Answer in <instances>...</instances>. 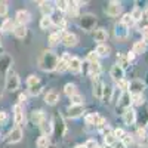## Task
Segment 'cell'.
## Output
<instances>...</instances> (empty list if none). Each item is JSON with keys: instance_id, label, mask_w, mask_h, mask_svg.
<instances>
[{"instance_id": "6da1fadb", "label": "cell", "mask_w": 148, "mask_h": 148, "mask_svg": "<svg viewBox=\"0 0 148 148\" xmlns=\"http://www.w3.org/2000/svg\"><path fill=\"white\" fill-rule=\"evenodd\" d=\"M58 61H59V58H58V55L55 53V52H52V51H43L42 52V55L39 56V68L42 70V71H55L56 70V65H58Z\"/></svg>"}, {"instance_id": "7a4b0ae2", "label": "cell", "mask_w": 148, "mask_h": 148, "mask_svg": "<svg viewBox=\"0 0 148 148\" xmlns=\"http://www.w3.org/2000/svg\"><path fill=\"white\" fill-rule=\"evenodd\" d=\"M19 88V77L18 74L14 71V68L9 70L6 74V79H5V89L8 92H15Z\"/></svg>"}, {"instance_id": "3957f363", "label": "cell", "mask_w": 148, "mask_h": 148, "mask_svg": "<svg viewBox=\"0 0 148 148\" xmlns=\"http://www.w3.org/2000/svg\"><path fill=\"white\" fill-rule=\"evenodd\" d=\"M61 42H62V45L67 46V47H73V46L77 45L79 37L74 33H68V31L61 30Z\"/></svg>"}, {"instance_id": "277c9868", "label": "cell", "mask_w": 148, "mask_h": 148, "mask_svg": "<svg viewBox=\"0 0 148 148\" xmlns=\"http://www.w3.org/2000/svg\"><path fill=\"white\" fill-rule=\"evenodd\" d=\"M14 123H15V126L21 127L24 123H25V114H24V108L21 104H15L14 105Z\"/></svg>"}, {"instance_id": "5b68a950", "label": "cell", "mask_w": 148, "mask_h": 148, "mask_svg": "<svg viewBox=\"0 0 148 148\" xmlns=\"http://www.w3.org/2000/svg\"><path fill=\"white\" fill-rule=\"evenodd\" d=\"M144 89H145V83H144L142 80L135 79V80L129 82V90H127V92H129L130 95H142Z\"/></svg>"}, {"instance_id": "8992f818", "label": "cell", "mask_w": 148, "mask_h": 148, "mask_svg": "<svg viewBox=\"0 0 148 148\" xmlns=\"http://www.w3.org/2000/svg\"><path fill=\"white\" fill-rule=\"evenodd\" d=\"M12 64H14V59L10 58V55H8V53L0 55V73H3L6 76L8 71L12 70Z\"/></svg>"}, {"instance_id": "52a82bcc", "label": "cell", "mask_w": 148, "mask_h": 148, "mask_svg": "<svg viewBox=\"0 0 148 148\" xmlns=\"http://www.w3.org/2000/svg\"><path fill=\"white\" fill-rule=\"evenodd\" d=\"M22 136H24V133H22V129L21 127H18V126H15V127H12V130L9 132V135H8V142L9 144H18V142H21L22 141Z\"/></svg>"}, {"instance_id": "ba28073f", "label": "cell", "mask_w": 148, "mask_h": 148, "mask_svg": "<svg viewBox=\"0 0 148 148\" xmlns=\"http://www.w3.org/2000/svg\"><path fill=\"white\" fill-rule=\"evenodd\" d=\"M121 9H123V6H121L120 2H110L107 5V8H105V14L108 16H113L114 18V16H119L121 14Z\"/></svg>"}, {"instance_id": "9c48e42d", "label": "cell", "mask_w": 148, "mask_h": 148, "mask_svg": "<svg viewBox=\"0 0 148 148\" xmlns=\"http://www.w3.org/2000/svg\"><path fill=\"white\" fill-rule=\"evenodd\" d=\"M80 24H82L83 30H86V31H90V30H93V28H95V24H96V16H93V15H90V14H88V15H83V16H82V19H80Z\"/></svg>"}, {"instance_id": "30bf717a", "label": "cell", "mask_w": 148, "mask_h": 148, "mask_svg": "<svg viewBox=\"0 0 148 148\" xmlns=\"http://www.w3.org/2000/svg\"><path fill=\"white\" fill-rule=\"evenodd\" d=\"M123 121H125V125L127 126H132L135 125V121H136V111H135V108H126L125 111H123Z\"/></svg>"}, {"instance_id": "8fae6325", "label": "cell", "mask_w": 148, "mask_h": 148, "mask_svg": "<svg viewBox=\"0 0 148 148\" xmlns=\"http://www.w3.org/2000/svg\"><path fill=\"white\" fill-rule=\"evenodd\" d=\"M15 19L18 22V25H27V24L31 21V14H30L27 9H21V10L16 12Z\"/></svg>"}, {"instance_id": "7c38bea8", "label": "cell", "mask_w": 148, "mask_h": 148, "mask_svg": "<svg viewBox=\"0 0 148 148\" xmlns=\"http://www.w3.org/2000/svg\"><path fill=\"white\" fill-rule=\"evenodd\" d=\"M132 104V95L129 92H123L120 95V101L117 102V110H123L125 111L126 108H129Z\"/></svg>"}, {"instance_id": "4fadbf2b", "label": "cell", "mask_w": 148, "mask_h": 148, "mask_svg": "<svg viewBox=\"0 0 148 148\" xmlns=\"http://www.w3.org/2000/svg\"><path fill=\"white\" fill-rule=\"evenodd\" d=\"M83 65H82V59L79 56H71L70 59V62H68V70L74 74H79L82 71Z\"/></svg>"}, {"instance_id": "5bb4252c", "label": "cell", "mask_w": 148, "mask_h": 148, "mask_svg": "<svg viewBox=\"0 0 148 148\" xmlns=\"http://www.w3.org/2000/svg\"><path fill=\"white\" fill-rule=\"evenodd\" d=\"M110 76H111V79H113L114 82H120V80H123L125 79V70H123L120 65H113L111 67V70H110Z\"/></svg>"}, {"instance_id": "9a60e30c", "label": "cell", "mask_w": 148, "mask_h": 148, "mask_svg": "<svg viewBox=\"0 0 148 148\" xmlns=\"http://www.w3.org/2000/svg\"><path fill=\"white\" fill-rule=\"evenodd\" d=\"M114 34L119 40H126L127 37H129V30L126 25H123V24H117V25L114 27Z\"/></svg>"}, {"instance_id": "2e32d148", "label": "cell", "mask_w": 148, "mask_h": 148, "mask_svg": "<svg viewBox=\"0 0 148 148\" xmlns=\"http://www.w3.org/2000/svg\"><path fill=\"white\" fill-rule=\"evenodd\" d=\"M45 120H46V114H45L43 110H34L31 113V121L34 123V125L42 126Z\"/></svg>"}, {"instance_id": "e0dca14e", "label": "cell", "mask_w": 148, "mask_h": 148, "mask_svg": "<svg viewBox=\"0 0 148 148\" xmlns=\"http://www.w3.org/2000/svg\"><path fill=\"white\" fill-rule=\"evenodd\" d=\"M70 59H71V56H70L67 52H64L62 58H59V61H58L56 71H58V73H65V71L68 70V62H70Z\"/></svg>"}, {"instance_id": "ac0fdd59", "label": "cell", "mask_w": 148, "mask_h": 148, "mask_svg": "<svg viewBox=\"0 0 148 148\" xmlns=\"http://www.w3.org/2000/svg\"><path fill=\"white\" fill-rule=\"evenodd\" d=\"M104 83L99 80V79H96V80H93V90H92V93H93V96L96 98V99H102V93H104Z\"/></svg>"}, {"instance_id": "d6986e66", "label": "cell", "mask_w": 148, "mask_h": 148, "mask_svg": "<svg viewBox=\"0 0 148 148\" xmlns=\"http://www.w3.org/2000/svg\"><path fill=\"white\" fill-rule=\"evenodd\" d=\"M93 39H95V42H96L98 45H104V42H107V39H108L107 30H104V28L95 30V31H93Z\"/></svg>"}, {"instance_id": "ffe728a7", "label": "cell", "mask_w": 148, "mask_h": 148, "mask_svg": "<svg viewBox=\"0 0 148 148\" xmlns=\"http://www.w3.org/2000/svg\"><path fill=\"white\" fill-rule=\"evenodd\" d=\"M101 74V64L98 62H89V76L92 77V80H96Z\"/></svg>"}, {"instance_id": "44dd1931", "label": "cell", "mask_w": 148, "mask_h": 148, "mask_svg": "<svg viewBox=\"0 0 148 148\" xmlns=\"http://www.w3.org/2000/svg\"><path fill=\"white\" fill-rule=\"evenodd\" d=\"M67 113L71 119H77L80 117L83 113H84V110H83V105H70L68 110H67Z\"/></svg>"}, {"instance_id": "7402d4cb", "label": "cell", "mask_w": 148, "mask_h": 148, "mask_svg": "<svg viewBox=\"0 0 148 148\" xmlns=\"http://www.w3.org/2000/svg\"><path fill=\"white\" fill-rule=\"evenodd\" d=\"M59 101V93L55 92V90H49L46 95H45V102L47 105H56Z\"/></svg>"}, {"instance_id": "603a6c76", "label": "cell", "mask_w": 148, "mask_h": 148, "mask_svg": "<svg viewBox=\"0 0 148 148\" xmlns=\"http://www.w3.org/2000/svg\"><path fill=\"white\" fill-rule=\"evenodd\" d=\"M145 51H147V43H145V42L139 40V42H135V43H133L132 52H133L135 55H142V53H145Z\"/></svg>"}, {"instance_id": "cb8c5ba5", "label": "cell", "mask_w": 148, "mask_h": 148, "mask_svg": "<svg viewBox=\"0 0 148 148\" xmlns=\"http://www.w3.org/2000/svg\"><path fill=\"white\" fill-rule=\"evenodd\" d=\"M40 6V10H42V14L43 16H51L52 15V12H53V6L51 2H40L39 3Z\"/></svg>"}, {"instance_id": "d4e9b609", "label": "cell", "mask_w": 148, "mask_h": 148, "mask_svg": "<svg viewBox=\"0 0 148 148\" xmlns=\"http://www.w3.org/2000/svg\"><path fill=\"white\" fill-rule=\"evenodd\" d=\"M15 28V22L12 21V19H5L3 24L0 25V33H9V31H14Z\"/></svg>"}, {"instance_id": "484cf974", "label": "cell", "mask_w": 148, "mask_h": 148, "mask_svg": "<svg viewBox=\"0 0 148 148\" xmlns=\"http://www.w3.org/2000/svg\"><path fill=\"white\" fill-rule=\"evenodd\" d=\"M14 34H15V37H18V39H25L27 34H28V30H27L25 25H15Z\"/></svg>"}, {"instance_id": "4316f807", "label": "cell", "mask_w": 148, "mask_h": 148, "mask_svg": "<svg viewBox=\"0 0 148 148\" xmlns=\"http://www.w3.org/2000/svg\"><path fill=\"white\" fill-rule=\"evenodd\" d=\"M95 52H96V55H98V58L99 56H108L110 55V47L104 43V45H98L96 47H95Z\"/></svg>"}, {"instance_id": "83f0119b", "label": "cell", "mask_w": 148, "mask_h": 148, "mask_svg": "<svg viewBox=\"0 0 148 148\" xmlns=\"http://www.w3.org/2000/svg\"><path fill=\"white\" fill-rule=\"evenodd\" d=\"M36 145H37V148H49V145H51L49 136L47 135H42V136H39V139L36 141Z\"/></svg>"}, {"instance_id": "f1b7e54d", "label": "cell", "mask_w": 148, "mask_h": 148, "mask_svg": "<svg viewBox=\"0 0 148 148\" xmlns=\"http://www.w3.org/2000/svg\"><path fill=\"white\" fill-rule=\"evenodd\" d=\"M130 16H132L133 22H138V21H141V19H142L144 12H142V9H139V8H133V10L130 12Z\"/></svg>"}, {"instance_id": "f546056e", "label": "cell", "mask_w": 148, "mask_h": 148, "mask_svg": "<svg viewBox=\"0 0 148 148\" xmlns=\"http://www.w3.org/2000/svg\"><path fill=\"white\" fill-rule=\"evenodd\" d=\"M53 25V22H52V18L51 16H43L40 19V28L42 30H49Z\"/></svg>"}, {"instance_id": "4dcf8cb0", "label": "cell", "mask_w": 148, "mask_h": 148, "mask_svg": "<svg viewBox=\"0 0 148 148\" xmlns=\"http://www.w3.org/2000/svg\"><path fill=\"white\" fill-rule=\"evenodd\" d=\"M114 93V89L110 88V86H104V93H102V99L105 102H111V96Z\"/></svg>"}, {"instance_id": "1f68e13d", "label": "cell", "mask_w": 148, "mask_h": 148, "mask_svg": "<svg viewBox=\"0 0 148 148\" xmlns=\"http://www.w3.org/2000/svg\"><path fill=\"white\" fill-rule=\"evenodd\" d=\"M76 89H77V88H76V84H74V83H67V84L64 86V93H65L67 96H73V95L77 93Z\"/></svg>"}, {"instance_id": "d6a6232c", "label": "cell", "mask_w": 148, "mask_h": 148, "mask_svg": "<svg viewBox=\"0 0 148 148\" xmlns=\"http://www.w3.org/2000/svg\"><path fill=\"white\" fill-rule=\"evenodd\" d=\"M61 40V30L58 33H52L51 36H49V45L51 46H56Z\"/></svg>"}, {"instance_id": "836d02e7", "label": "cell", "mask_w": 148, "mask_h": 148, "mask_svg": "<svg viewBox=\"0 0 148 148\" xmlns=\"http://www.w3.org/2000/svg\"><path fill=\"white\" fill-rule=\"evenodd\" d=\"M121 24H123V25H126L127 28L130 27V25H133V19H132V16H130V14H123L121 15V21H120Z\"/></svg>"}, {"instance_id": "e575fe53", "label": "cell", "mask_w": 148, "mask_h": 148, "mask_svg": "<svg viewBox=\"0 0 148 148\" xmlns=\"http://www.w3.org/2000/svg\"><path fill=\"white\" fill-rule=\"evenodd\" d=\"M70 99H71V105H83V102H84V98L79 93L70 96Z\"/></svg>"}, {"instance_id": "d590c367", "label": "cell", "mask_w": 148, "mask_h": 148, "mask_svg": "<svg viewBox=\"0 0 148 148\" xmlns=\"http://www.w3.org/2000/svg\"><path fill=\"white\" fill-rule=\"evenodd\" d=\"M77 9H79L77 2H68V8H67L68 14H71L73 16H76V15H77Z\"/></svg>"}, {"instance_id": "8d00e7d4", "label": "cell", "mask_w": 148, "mask_h": 148, "mask_svg": "<svg viewBox=\"0 0 148 148\" xmlns=\"http://www.w3.org/2000/svg\"><path fill=\"white\" fill-rule=\"evenodd\" d=\"M42 83H39V84H36V86H31V88H28V93L31 95V96H37L40 92H42Z\"/></svg>"}, {"instance_id": "74e56055", "label": "cell", "mask_w": 148, "mask_h": 148, "mask_svg": "<svg viewBox=\"0 0 148 148\" xmlns=\"http://www.w3.org/2000/svg\"><path fill=\"white\" fill-rule=\"evenodd\" d=\"M40 83V79L36 76V74H31V76H28L27 79V86L28 88H31V86H36V84H39Z\"/></svg>"}, {"instance_id": "f35d334b", "label": "cell", "mask_w": 148, "mask_h": 148, "mask_svg": "<svg viewBox=\"0 0 148 148\" xmlns=\"http://www.w3.org/2000/svg\"><path fill=\"white\" fill-rule=\"evenodd\" d=\"M144 102H145V99H144L142 95H132V104H133V105L139 107V105H142Z\"/></svg>"}, {"instance_id": "ab89813d", "label": "cell", "mask_w": 148, "mask_h": 148, "mask_svg": "<svg viewBox=\"0 0 148 148\" xmlns=\"http://www.w3.org/2000/svg\"><path fill=\"white\" fill-rule=\"evenodd\" d=\"M127 64H129V61H127V58H126V56H123V55H117V65H120L123 70H125V68L127 67Z\"/></svg>"}, {"instance_id": "60d3db41", "label": "cell", "mask_w": 148, "mask_h": 148, "mask_svg": "<svg viewBox=\"0 0 148 148\" xmlns=\"http://www.w3.org/2000/svg\"><path fill=\"white\" fill-rule=\"evenodd\" d=\"M117 86H119V89H120V92L123 93V92H127L129 90V82L127 80H120V82H117Z\"/></svg>"}, {"instance_id": "b9f144b4", "label": "cell", "mask_w": 148, "mask_h": 148, "mask_svg": "<svg viewBox=\"0 0 148 148\" xmlns=\"http://www.w3.org/2000/svg\"><path fill=\"white\" fill-rule=\"evenodd\" d=\"M104 142H105L107 145H110V147H113V145L117 142V139L114 138L113 133H108V135H105V136H104Z\"/></svg>"}, {"instance_id": "7bdbcfd3", "label": "cell", "mask_w": 148, "mask_h": 148, "mask_svg": "<svg viewBox=\"0 0 148 148\" xmlns=\"http://www.w3.org/2000/svg\"><path fill=\"white\" fill-rule=\"evenodd\" d=\"M113 135H114V138H116L117 141H121V139H123V136L126 135V132L123 130L121 127H117V129H114V130H113Z\"/></svg>"}, {"instance_id": "ee69618b", "label": "cell", "mask_w": 148, "mask_h": 148, "mask_svg": "<svg viewBox=\"0 0 148 148\" xmlns=\"http://www.w3.org/2000/svg\"><path fill=\"white\" fill-rule=\"evenodd\" d=\"M121 142H123V145H125V147H129V145H132V144H133V136H132L130 133H126L125 136H123Z\"/></svg>"}, {"instance_id": "f6af8a7d", "label": "cell", "mask_w": 148, "mask_h": 148, "mask_svg": "<svg viewBox=\"0 0 148 148\" xmlns=\"http://www.w3.org/2000/svg\"><path fill=\"white\" fill-rule=\"evenodd\" d=\"M9 12V5L6 2H0V16H6Z\"/></svg>"}, {"instance_id": "bcb514c9", "label": "cell", "mask_w": 148, "mask_h": 148, "mask_svg": "<svg viewBox=\"0 0 148 148\" xmlns=\"http://www.w3.org/2000/svg\"><path fill=\"white\" fill-rule=\"evenodd\" d=\"M8 119H9V116L6 111H0V126H5L8 123Z\"/></svg>"}, {"instance_id": "7dc6e473", "label": "cell", "mask_w": 148, "mask_h": 148, "mask_svg": "<svg viewBox=\"0 0 148 148\" xmlns=\"http://www.w3.org/2000/svg\"><path fill=\"white\" fill-rule=\"evenodd\" d=\"M86 59H88L89 62H96V61H98V55H96V52H95V51H90V52L88 53V56H86Z\"/></svg>"}, {"instance_id": "c3c4849f", "label": "cell", "mask_w": 148, "mask_h": 148, "mask_svg": "<svg viewBox=\"0 0 148 148\" xmlns=\"http://www.w3.org/2000/svg\"><path fill=\"white\" fill-rule=\"evenodd\" d=\"M55 5H56L58 10H61V12H65L67 8H68V2H56Z\"/></svg>"}, {"instance_id": "681fc988", "label": "cell", "mask_w": 148, "mask_h": 148, "mask_svg": "<svg viewBox=\"0 0 148 148\" xmlns=\"http://www.w3.org/2000/svg\"><path fill=\"white\" fill-rule=\"evenodd\" d=\"M84 147L86 148H96L98 144H96L95 139H88V141H86V144H84Z\"/></svg>"}, {"instance_id": "f907efd6", "label": "cell", "mask_w": 148, "mask_h": 148, "mask_svg": "<svg viewBox=\"0 0 148 148\" xmlns=\"http://www.w3.org/2000/svg\"><path fill=\"white\" fill-rule=\"evenodd\" d=\"M136 135H138V138H141V139H145V138H147V132H145L144 127H139V129L136 130Z\"/></svg>"}, {"instance_id": "816d5d0a", "label": "cell", "mask_w": 148, "mask_h": 148, "mask_svg": "<svg viewBox=\"0 0 148 148\" xmlns=\"http://www.w3.org/2000/svg\"><path fill=\"white\" fill-rule=\"evenodd\" d=\"M142 42L148 43V25L142 28Z\"/></svg>"}, {"instance_id": "f5cc1de1", "label": "cell", "mask_w": 148, "mask_h": 148, "mask_svg": "<svg viewBox=\"0 0 148 148\" xmlns=\"http://www.w3.org/2000/svg\"><path fill=\"white\" fill-rule=\"evenodd\" d=\"M18 101H19V104L25 102V101H27V95H24V93H19V96H18Z\"/></svg>"}, {"instance_id": "db71d44e", "label": "cell", "mask_w": 148, "mask_h": 148, "mask_svg": "<svg viewBox=\"0 0 148 148\" xmlns=\"http://www.w3.org/2000/svg\"><path fill=\"white\" fill-rule=\"evenodd\" d=\"M135 56H136V55H135L133 52H129L126 58H127V61H129V62H130V61H133V59H135Z\"/></svg>"}, {"instance_id": "11a10c76", "label": "cell", "mask_w": 148, "mask_h": 148, "mask_svg": "<svg viewBox=\"0 0 148 148\" xmlns=\"http://www.w3.org/2000/svg\"><path fill=\"white\" fill-rule=\"evenodd\" d=\"M113 147H114V148H126L125 145H123V142H121V141H119V142H116V144H114Z\"/></svg>"}, {"instance_id": "9f6ffc18", "label": "cell", "mask_w": 148, "mask_h": 148, "mask_svg": "<svg viewBox=\"0 0 148 148\" xmlns=\"http://www.w3.org/2000/svg\"><path fill=\"white\" fill-rule=\"evenodd\" d=\"M5 53V49H3V45H2V42H0V55H3Z\"/></svg>"}, {"instance_id": "6f0895ef", "label": "cell", "mask_w": 148, "mask_h": 148, "mask_svg": "<svg viewBox=\"0 0 148 148\" xmlns=\"http://www.w3.org/2000/svg\"><path fill=\"white\" fill-rule=\"evenodd\" d=\"M74 148H86L83 144H79V145H76V147H74Z\"/></svg>"}, {"instance_id": "680465c9", "label": "cell", "mask_w": 148, "mask_h": 148, "mask_svg": "<svg viewBox=\"0 0 148 148\" xmlns=\"http://www.w3.org/2000/svg\"><path fill=\"white\" fill-rule=\"evenodd\" d=\"M144 15H145V18H147V19H148V8H147V10H145V12H144Z\"/></svg>"}, {"instance_id": "91938a15", "label": "cell", "mask_w": 148, "mask_h": 148, "mask_svg": "<svg viewBox=\"0 0 148 148\" xmlns=\"http://www.w3.org/2000/svg\"><path fill=\"white\" fill-rule=\"evenodd\" d=\"M96 148H104V147H101V145H98V147H96Z\"/></svg>"}]
</instances>
